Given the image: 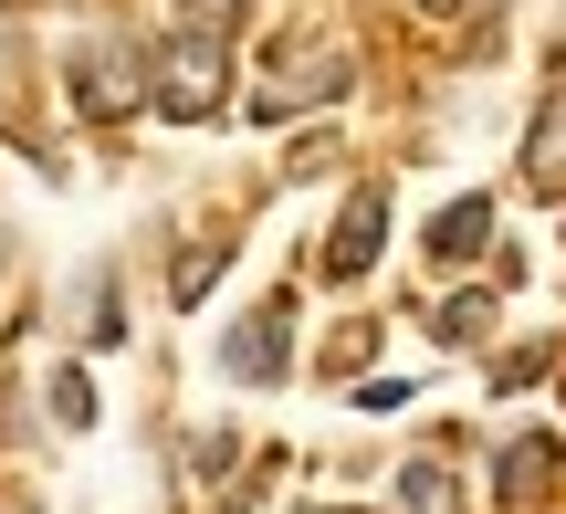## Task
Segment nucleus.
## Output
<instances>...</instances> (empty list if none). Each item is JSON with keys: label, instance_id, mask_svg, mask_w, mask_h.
<instances>
[{"label": "nucleus", "instance_id": "nucleus-8", "mask_svg": "<svg viewBox=\"0 0 566 514\" xmlns=\"http://www.w3.org/2000/svg\"><path fill=\"white\" fill-rule=\"evenodd\" d=\"M346 84H357V63H346V53H315V74H294V84H263L252 105H263V116H294L304 95H325V105H336Z\"/></svg>", "mask_w": 566, "mask_h": 514}, {"label": "nucleus", "instance_id": "nucleus-10", "mask_svg": "<svg viewBox=\"0 0 566 514\" xmlns=\"http://www.w3.org/2000/svg\"><path fill=\"white\" fill-rule=\"evenodd\" d=\"M221 263H231V231H210V242H189L179 263H168V294H179V305H200V294H210V273H221Z\"/></svg>", "mask_w": 566, "mask_h": 514}, {"label": "nucleus", "instance_id": "nucleus-18", "mask_svg": "<svg viewBox=\"0 0 566 514\" xmlns=\"http://www.w3.org/2000/svg\"><path fill=\"white\" fill-rule=\"evenodd\" d=\"M556 42H566V0H556Z\"/></svg>", "mask_w": 566, "mask_h": 514}, {"label": "nucleus", "instance_id": "nucleus-6", "mask_svg": "<svg viewBox=\"0 0 566 514\" xmlns=\"http://www.w3.org/2000/svg\"><path fill=\"white\" fill-rule=\"evenodd\" d=\"M483 252H493V189H462L430 221V263H483Z\"/></svg>", "mask_w": 566, "mask_h": 514}, {"label": "nucleus", "instance_id": "nucleus-4", "mask_svg": "<svg viewBox=\"0 0 566 514\" xmlns=\"http://www.w3.org/2000/svg\"><path fill=\"white\" fill-rule=\"evenodd\" d=\"M283 357H294V305H263V315H242V326L221 336V368L252 378V389H263V378H283Z\"/></svg>", "mask_w": 566, "mask_h": 514}, {"label": "nucleus", "instance_id": "nucleus-16", "mask_svg": "<svg viewBox=\"0 0 566 514\" xmlns=\"http://www.w3.org/2000/svg\"><path fill=\"white\" fill-rule=\"evenodd\" d=\"M409 11H420V21H451V11H462V0H409Z\"/></svg>", "mask_w": 566, "mask_h": 514}, {"label": "nucleus", "instance_id": "nucleus-15", "mask_svg": "<svg viewBox=\"0 0 566 514\" xmlns=\"http://www.w3.org/2000/svg\"><path fill=\"white\" fill-rule=\"evenodd\" d=\"M252 0H179V32H221L231 42V21H242Z\"/></svg>", "mask_w": 566, "mask_h": 514}, {"label": "nucleus", "instance_id": "nucleus-2", "mask_svg": "<svg viewBox=\"0 0 566 514\" xmlns=\"http://www.w3.org/2000/svg\"><path fill=\"white\" fill-rule=\"evenodd\" d=\"M63 95H74L84 126H126V116H147V53H137V42H116V32L74 42V53H63Z\"/></svg>", "mask_w": 566, "mask_h": 514}, {"label": "nucleus", "instance_id": "nucleus-1", "mask_svg": "<svg viewBox=\"0 0 566 514\" xmlns=\"http://www.w3.org/2000/svg\"><path fill=\"white\" fill-rule=\"evenodd\" d=\"M231 105V42L221 32H168L147 53V116L168 126H210Z\"/></svg>", "mask_w": 566, "mask_h": 514}, {"label": "nucleus", "instance_id": "nucleus-14", "mask_svg": "<svg viewBox=\"0 0 566 514\" xmlns=\"http://www.w3.org/2000/svg\"><path fill=\"white\" fill-rule=\"evenodd\" d=\"M430 326H441V336H451V347H472V336H483V326H493V294H451V305H441V315H430Z\"/></svg>", "mask_w": 566, "mask_h": 514}, {"label": "nucleus", "instance_id": "nucleus-7", "mask_svg": "<svg viewBox=\"0 0 566 514\" xmlns=\"http://www.w3.org/2000/svg\"><path fill=\"white\" fill-rule=\"evenodd\" d=\"M556 441L546 431H525V441H504V462H493V494H504V504H535V494H556Z\"/></svg>", "mask_w": 566, "mask_h": 514}, {"label": "nucleus", "instance_id": "nucleus-12", "mask_svg": "<svg viewBox=\"0 0 566 514\" xmlns=\"http://www.w3.org/2000/svg\"><path fill=\"white\" fill-rule=\"evenodd\" d=\"M242 462V431H189V483H221Z\"/></svg>", "mask_w": 566, "mask_h": 514}, {"label": "nucleus", "instance_id": "nucleus-17", "mask_svg": "<svg viewBox=\"0 0 566 514\" xmlns=\"http://www.w3.org/2000/svg\"><path fill=\"white\" fill-rule=\"evenodd\" d=\"M0 514H32V504H21V494H0Z\"/></svg>", "mask_w": 566, "mask_h": 514}, {"label": "nucleus", "instance_id": "nucleus-13", "mask_svg": "<svg viewBox=\"0 0 566 514\" xmlns=\"http://www.w3.org/2000/svg\"><path fill=\"white\" fill-rule=\"evenodd\" d=\"M399 504L409 514H451V473H441V462H409V473H399Z\"/></svg>", "mask_w": 566, "mask_h": 514}, {"label": "nucleus", "instance_id": "nucleus-11", "mask_svg": "<svg viewBox=\"0 0 566 514\" xmlns=\"http://www.w3.org/2000/svg\"><path fill=\"white\" fill-rule=\"evenodd\" d=\"M84 336H95V347H116V336H126V315H116V273H84Z\"/></svg>", "mask_w": 566, "mask_h": 514}, {"label": "nucleus", "instance_id": "nucleus-5", "mask_svg": "<svg viewBox=\"0 0 566 514\" xmlns=\"http://www.w3.org/2000/svg\"><path fill=\"white\" fill-rule=\"evenodd\" d=\"M525 189L535 200H566V84L535 105V126H525Z\"/></svg>", "mask_w": 566, "mask_h": 514}, {"label": "nucleus", "instance_id": "nucleus-9", "mask_svg": "<svg viewBox=\"0 0 566 514\" xmlns=\"http://www.w3.org/2000/svg\"><path fill=\"white\" fill-rule=\"evenodd\" d=\"M42 410H53V431H95V378L53 368V378H42Z\"/></svg>", "mask_w": 566, "mask_h": 514}, {"label": "nucleus", "instance_id": "nucleus-3", "mask_svg": "<svg viewBox=\"0 0 566 514\" xmlns=\"http://www.w3.org/2000/svg\"><path fill=\"white\" fill-rule=\"evenodd\" d=\"M378 242H388V189L357 179L346 210H336V242L315 252V273H325V284H367V273H378Z\"/></svg>", "mask_w": 566, "mask_h": 514}]
</instances>
